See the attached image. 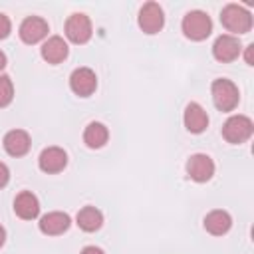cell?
<instances>
[{
	"label": "cell",
	"instance_id": "6da1fadb",
	"mask_svg": "<svg viewBox=\"0 0 254 254\" xmlns=\"http://www.w3.org/2000/svg\"><path fill=\"white\" fill-rule=\"evenodd\" d=\"M181 28H183V34L192 40V42H200V40H206L212 32V20L206 12L202 10H190L185 14L183 22H181Z\"/></svg>",
	"mask_w": 254,
	"mask_h": 254
},
{
	"label": "cell",
	"instance_id": "7a4b0ae2",
	"mask_svg": "<svg viewBox=\"0 0 254 254\" xmlns=\"http://www.w3.org/2000/svg\"><path fill=\"white\" fill-rule=\"evenodd\" d=\"M222 26L232 34H246L252 28V14L238 4H228L220 12Z\"/></svg>",
	"mask_w": 254,
	"mask_h": 254
},
{
	"label": "cell",
	"instance_id": "3957f363",
	"mask_svg": "<svg viewBox=\"0 0 254 254\" xmlns=\"http://www.w3.org/2000/svg\"><path fill=\"white\" fill-rule=\"evenodd\" d=\"M210 95H212V101H214L216 109H220V111H232L240 101L238 87L230 79H224V77H218V79L212 81Z\"/></svg>",
	"mask_w": 254,
	"mask_h": 254
},
{
	"label": "cell",
	"instance_id": "277c9868",
	"mask_svg": "<svg viewBox=\"0 0 254 254\" xmlns=\"http://www.w3.org/2000/svg\"><path fill=\"white\" fill-rule=\"evenodd\" d=\"M252 131H254L252 119L246 115H232L222 125V137L232 145H240L248 141L252 137Z\"/></svg>",
	"mask_w": 254,
	"mask_h": 254
},
{
	"label": "cell",
	"instance_id": "5b68a950",
	"mask_svg": "<svg viewBox=\"0 0 254 254\" xmlns=\"http://www.w3.org/2000/svg\"><path fill=\"white\" fill-rule=\"evenodd\" d=\"M139 28L145 32V34H157L161 32V28L165 26V14H163V8L157 4V2H145L139 10Z\"/></svg>",
	"mask_w": 254,
	"mask_h": 254
},
{
	"label": "cell",
	"instance_id": "8992f818",
	"mask_svg": "<svg viewBox=\"0 0 254 254\" xmlns=\"http://www.w3.org/2000/svg\"><path fill=\"white\" fill-rule=\"evenodd\" d=\"M91 34H93L91 20L85 14L75 12V14H71L67 18V22H65V36H67L69 42H73V44H85V42H89Z\"/></svg>",
	"mask_w": 254,
	"mask_h": 254
},
{
	"label": "cell",
	"instance_id": "52a82bcc",
	"mask_svg": "<svg viewBox=\"0 0 254 254\" xmlns=\"http://www.w3.org/2000/svg\"><path fill=\"white\" fill-rule=\"evenodd\" d=\"M69 87L79 97H89L97 87V75L89 67H75L69 75Z\"/></svg>",
	"mask_w": 254,
	"mask_h": 254
},
{
	"label": "cell",
	"instance_id": "ba28073f",
	"mask_svg": "<svg viewBox=\"0 0 254 254\" xmlns=\"http://www.w3.org/2000/svg\"><path fill=\"white\" fill-rule=\"evenodd\" d=\"M48 32H50L48 22L44 18H40V16H28V18H24L22 24H20V30H18L20 40L24 44H38L40 40H44L48 36Z\"/></svg>",
	"mask_w": 254,
	"mask_h": 254
},
{
	"label": "cell",
	"instance_id": "9c48e42d",
	"mask_svg": "<svg viewBox=\"0 0 254 254\" xmlns=\"http://www.w3.org/2000/svg\"><path fill=\"white\" fill-rule=\"evenodd\" d=\"M240 50H242V46H240L238 38L232 34H222L212 44V56H214V60H218L222 64L234 62L240 56Z\"/></svg>",
	"mask_w": 254,
	"mask_h": 254
},
{
	"label": "cell",
	"instance_id": "30bf717a",
	"mask_svg": "<svg viewBox=\"0 0 254 254\" xmlns=\"http://www.w3.org/2000/svg\"><path fill=\"white\" fill-rule=\"evenodd\" d=\"M187 173H189V177L192 181L206 183L214 175V161L208 155H204V153L190 155V159L187 161Z\"/></svg>",
	"mask_w": 254,
	"mask_h": 254
},
{
	"label": "cell",
	"instance_id": "8fae6325",
	"mask_svg": "<svg viewBox=\"0 0 254 254\" xmlns=\"http://www.w3.org/2000/svg\"><path fill=\"white\" fill-rule=\"evenodd\" d=\"M38 165L48 175L60 173L67 165V153L62 147H46L38 157Z\"/></svg>",
	"mask_w": 254,
	"mask_h": 254
},
{
	"label": "cell",
	"instance_id": "7c38bea8",
	"mask_svg": "<svg viewBox=\"0 0 254 254\" xmlns=\"http://www.w3.org/2000/svg\"><path fill=\"white\" fill-rule=\"evenodd\" d=\"M2 145H4V151L10 157H22V155H26L30 151L32 141H30V135L24 129H12V131H8L4 135Z\"/></svg>",
	"mask_w": 254,
	"mask_h": 254
},
{
	"label": "cell",
	"instance_id": "4fadbf2b",
	"mask_svg": "<svg viewBox=\"0 0 254 254\" xmlns=\"http://www.w3.org/2000/svg\"><path fill=\"white\" fill-rule=\"evenodd\" d=\"M69 224H71L69 214L60 212V210H54V212L44 214V216L40 218V222H38L40 230H42L44 234H48V236H60V234H64V232L69 228Z\"/></svg>",
	"mask_w": 254,
	"mask_h": 254
},
{
	"label": "cell",
	"instance_id": "5bb4252c",
	"mask_svg": "<svg viewBox=\"0 0 254 254\" xmlns=\"http://www.w3.org/2000/svg\"><path fill=\"white\" fill-rule=\"evenodd\" d=\"M183 121H185L187 131H190V133H202L208 127V115H206L204 107L200 103H196V101H190L185 107Z\"/></svg>",
	"mask_w": 254,
	"mask_h": 254
},
{
	"label": "cell",
	"instance_id": "9a60e30c",
	"mask_svg": "<svg viewBox=\"0 0 254 254\" xmlns=\"http://www.w3.org/2000/svg\"><path fill=\"white\" fill-rule=\"evenodd\" d=\"M14 212L22 220H34L40 214V200H38V196L34 192H30V190H22L14 198Z\"/></svg>",
	"mask_w": 254,
	"mask_h": 254
},
{
	"label": "cell",
	"instance_id": "2e32d148",
	"mask_svg": "<svg viewBox=\"0 0 254 254\" xmlns=\"http://www.w3.org/2000/svg\"><path fill=\"white\" fill-rule=\"evenodd\" d=\"M67 54H69V50H67V44L62 36H52L42 44V58L48 64H54V65L62 64L67 58Z\"/></svg>",
	"mask_w": 254,
	"mask_h": 254
},
{
	"label": "cell",
	"instance_id": "e0dca14e",
	"mask_svg": "<svg viewBox=\"0 0 254 254\" xmlns=\"http://www.w3.org/2000/svg\"><path fill=\"white\" fill-rule=\"evenodd\" d=\"M232 226V218L226 210H210L206 216H204V230L210 232L212 236H222L230 230Z\"/></svg>",
	"mask_w": 254,
	"mask_h": 254
},
{
	"label": "cell",
	"instance_id": "ac0fdd59",
	"mask_svg": "<svg viewBox=\"0 0 254 254\" xmlns=\"http://www.w3.org/2000/svg\"><path fill=\"white\" fill-rule=\"evenodd\" d=\"M75 222H77V226H79L81 230H85V232H95V230H99L101 224H103V214H101V210L95 208V206H83V208L77 212Z\"/></svg>",
	"mask_w": 254,
	"mask_h": 254
},
{
	"label": "cell",
	"instance_id": "d6986e66",
	"mask_svg": "<svg viewBox=\"0 0 254 254\" xmlns=\"http://www.w3.org/2000/svg\"><path fill=\"white\" fill-rule=\"evenodd\" d=\"M109 139V131L103 123L99 121H91L85 131H83V143L89 147V149H101Z\"/></svg>",
	"mask_w": 254,
	"mask_h": 254
},
{
	"label": "cell",
	"instance_id": "ffe728a7",
	"mask_svg": "<svg viewBox=\"0 0 254 254\" xmlns=\"http://www.w3.org/2000/svg\"><path fill=\"white\" fill-rule=\"evenodd\" d=\"M14 99V83L8 75H0V107L10 105Z\"/></svg>",
	"mask_w": 254,
	"mask_h": 254
},
{
	"label": "cell",
	"instance_id": "44dd1931",
	"mask_svg": "<svg viewBox=\"0 0 254 254\" xmlns=\"http://www.w3.org/2000/svg\"><path fill=\"white\" fill-rule=\"evenodd\" d=\"M10 32H12V24H10V18H8L6 14H2V12H0V40L8 38V36H10Z\"/></svg>",
	"mask_w": 254,
	"mask_h": 254
},
{
	"label": "cell",
	"instance_id": "7402d4cb",
	"mask_svg": "<svg viewBox=\"0 0 254 254\" xmlns=\"http://www.w3.org/2000/svg\"><path fill=\"white\" fill-rule=\"evenodd\" d=\"M8 181H10V169L4 163H0V189H4Z\"/></svg>",
	"mask_w": 254,
	"mask_h": 254
},
{
	"label": "cell",
	"instance_id": "603a6c76",
	"mask_svg": "<svg viewBox=\"0 0 254 254\" xmlns=\"http://www.w3.org/2000/svg\"><path fill=\"white\" fill-rule=\"evenodd\" d=\"M79 254H105L101 248H97V246H85Z\"/></svg>",
	"mask_w": 254,
	"mask_h": 254
},
{
	"label": "cell",
	"instance_id": "cb8c5ba5",
	"mask_svg": "<svg viewBox=\"0 0 254 254\" xmlns=\"http://www.w3.org/2000/svg\"><path fill=\"white\" fill-rule=\"evenodd\" d=\"M252 48H254V46H248V48H246V64H248V65L254 64V62H252Z\"/></svg>",
	"mask_w": 254,
	"mask_h": 254
},
{
	"label": "cell",
	"instance_id": "d4e9b609",
	"mask_svg": "<svg viewBox=\"0 0 254 254\" xmlns=\"http://www.w3.org/2000/svg\"><path fill=\"white\" fill-rule=\"evenodd\" d=\"M4 67H6V54L0 50V71H2Z\"/></svg>",
	"mask_w": 254,
	"mask_h": 254
},
{
	"label": "cell",
	"instance_id": "484cf974",
	"mask_svg": "<svg viewBox=\"0 0 254 254\" xmlns=\"http://www.w3.org/2000/svg\"><path fill=\"white\" fill-rule=\"evenodd\" d=\"M6 242V230H4V226L0 224V246Z\"/></svg>",
	"mask_w": 254,
	"mask_h": 254
}]
</instances>
